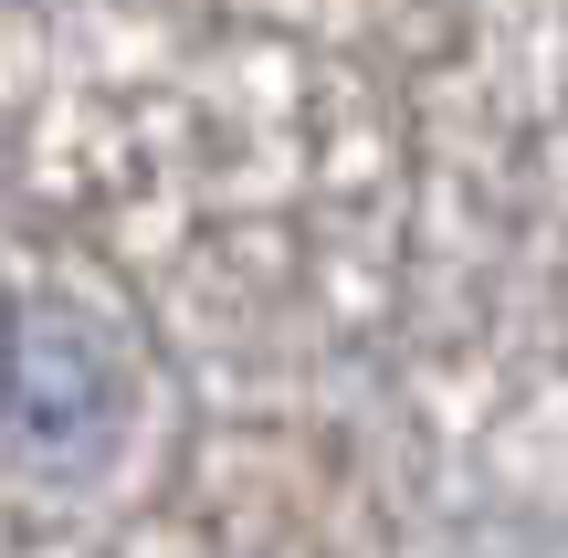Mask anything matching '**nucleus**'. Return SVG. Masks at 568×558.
<instances>
[{
	"instance_id": "1",
	"label": "nucleus",
	"mask_w": 568,
	"mask_h": 558,
	"mask_svg": "<svg viewBox=\"0 0 568 558\" xmlns=\"http://www.w3.org/2000/svg\"><path fill=\"white\" fill-rule=\"evenodd\" d=\"M126 379L105 358L95 316L63 306V295H21L0 316V422L42 475H84V464L116 443Z\"/></svg>"
}]
</instances>
